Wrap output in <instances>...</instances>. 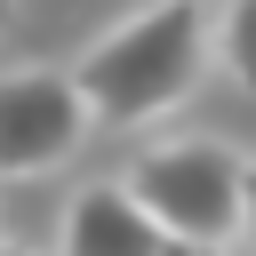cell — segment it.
Listing matches in <instances>:
<instances>
[{"instance_id": "1", "label": "cell", "mask_w": 256, "mask_h": 256, "mask_svg": "<svg viewBox=\"0 0 256 256\" xmlns=\"http://www.w3.org/2000/svg\"><path fill=\"white\" fill-rule=\"evenodd\" d=\"M208 64H216V16L192 0H168V8L112 24L72 64V88L88 104V128H144V120L176 112Z\"/></svg>"}, {"instance_id": "2", "label": "cell", "mask_w": 256, "mask_h": 256, "mask_svg": "<svg viewBox=\"0 0 256 256\" xmlns=\"http://www.w3.org/2000/svg\"><path fill=\"white\" fill-rule=\"evenodd\" d=\"M240 184H248V160L208 136L144 144L128 168V200L160 224L168 248H224L240 232Z\"/></svg>"}, {"instance_id": "3", "label": "cell", "mask_w": 256, "mask_h": 256, "mask_svg": "<svg viewBox=\"0 0 256 256\" xmlns=\"http://www.w3.org/2000/svg\"><path fill=\"white\" fill-rule=\"evenodd\" d=\"M88 136V104L72 72H8L0 80V176H48Z\"/></svg>"}, {"instance_id": "4", "label": "cell", "mask_w": 256, "mask_h": 256, "mask_svg": "<svg viewBox=\"0 0 256 256\" xmlns=\"http://www.w3.org/2000/svg\"><path fill=\"white\" fill-rule=\"evenodd\" d=\"M64 256H168V240L128 200V184H88L64 208Z\"/></svg>"}, {"instance_id": "5", "label": "cell", "mask_w": 256, "mask_h": 256, "mask_svg": "<svg viewBox=\"0 0 256 256\" xmlns=\"http://www.w3.org/2000/svg\"><path fill=\"white\" fill-rule=\"evenodd\" d=\"M216 64L232 72V88L256 96V0H240V8L216 16Z\"/></svg>"}, {"instance_id": "6", "label": "cell", "mask_w": 256, "mask_h": 256, "mask_svg": "<svg viewBox=\"0 0 256 256\" xmlns=\"http://www.w3.org/2000/svg\"><path fill=\"white\" fill-rule=\"evenodd\" d=\"M240 224L256 232V160H248V184H240Z\"/></svg>"}, {"instance_id": "7", "label": "cell", "mask_w": 256, "mask_h": 256, "mask_svg": "<svg viewBox=\"0 0 256 256\" xmlns=\"http://www.w3.org/2000/svg\"><path fill=\"white\" fill-rule=\"evenodd\" d=\"M168 256H216V248H168Z\"/></svg>"}, {"instance_id": "8", "label": "cell", "mask_w": 256, "mask_h": 256, "mask_svg": "<svg viewBox=\"0 0 256 256\" xmlns=\"http://www.w3.org/2000/svg\"><path fill=\"white\" fill-rule=\"evenodd\" d=\"M0 256H24V248H0Z\"/></svg>"}]
</instances>
